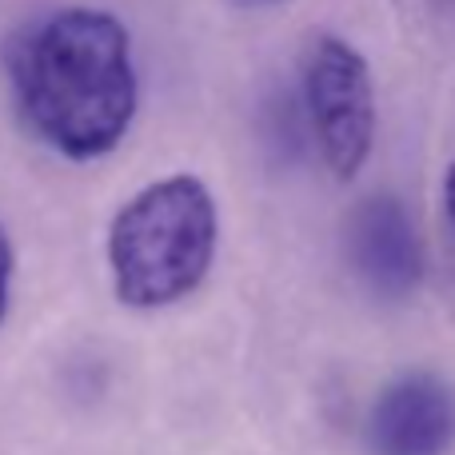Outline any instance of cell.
<instances>
[{
    "label": "cell",
    "instance_id": "cell-1",
    "mask_svg": "<svg viewBox=\"0 0 455 455\" xmlns=\"http://www.w3.org/2000/svg\"><path fill=\"white\" fill-rule=\"evenodd\" d=\"M20 116L64 160H100L136 116L128 28L100 8H60L8 44Z\"/></svg>",
    "mask_w": 455,
    "mask_h": 455
},
{
    "label": "cell",
    "instance_id": "cell-2",
    "mask_svg": "<svg viewBox=\"0 0 455 455\" xmlns=\"http://www.w3.org/2000/svg\"><path fill=\"white\" fill-rule=\"evenodd\" d=\"M220 216L208 184L176 172L140 188L108 228V272L116 299L136 312L192 296L212 272Z\"/></svg>",
    "mask_w": 455,
    "mask_h": 455
},
{
    "label": "cell",
    "instance_id": "cell-3",
    "mask_svg": "<svg viewBox=\"0 0 455 455\" xmlns=\"http://www.w3.org/2000/svg\"><path fill=\"white\" fill-rule=\"evenodd\" d=\"M304 100L320 156L336 180H355L376 144L371 68L347 40L320 36L307 56Z\"/></svg>",
    "mask_w": 455,
    "mask_h": 455
},
{
    "label": "cell",
    "instance_id": "cell-4",
    "mask_svg": "<svg viewBox=\"0 0 455 455\" xmlns=\"http://www.w3.org/2000/svg\"><path fill=\"white\" fill-rule=\"evenodd\" d=\"M371 455H448L455 448V384L440 371H403L376 395L363 424Z\"/></svg>",
    "mask_w": 455,
    "mask_h": 455
},
{
    "label": "cell",
    "instance_id": "cell-5",
    "mask_svg": "<svg viewBox=\"0 0 455 455\" xmlns=\"http://www.w3.org/2000/svg\"><path fill=\"white\" fill-rule=\"evenodd\" d=\"M347 259L355 275L384 299H403L424 283V235L403 200L376 192L355 204L347 220Z\"/></svg>",
    "mask_w": 455,
    "mask_h": 455
},
{
    "label": "cell",
    "instance_id": "cell-6",
    "mask_svg": "<svg viewBox=\"0 0 455 455\" xmlns=\"http://www.w3.org/2000/svg\"><path fill=\"white\" fill-rule=\"evenodd\" d=\"M12 267H16L12 240H8L4 224H0V323H4V312H8V291H12Z\"/></svg>",
    "mask_w": 455,
    "mask_h": 455
},
{
    "label": "cell",
    "instance_id": "cell-7",
    "mask_svg": "<svg viewBox=\"0 0 455 455\" xmlns=\"http://www.w3.org/2000/svg\"><path fill=\"white\" fill-rule=\"evenodd\" d=\"M443 212H448V220L455 224V160H451L448 176H443Z\"/></svg>",
    "mask_w": 455,
    "mask_h": 455
},
{
    "label": "cell",
    "instance_id": "cell-8",
    "mask_svg": "<svg viewBox=\"0 0 455 455\" xmlns=\"http://www.w3.org/2000/svg\"><path fill=\"white\" fill-rule=\"evenodd\" d=\"M232 4H243V8H267V4H280V0H232Z\"/></svg>",
    "mask_w": 455,
    "mask_h": 455
}]
</instances>
